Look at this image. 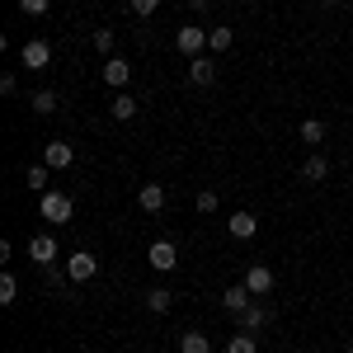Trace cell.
Listing matches in <instances>:
<instances>
[{"mask_svg":"<svg viewBox=\"0 0 353 353\" xmlns=\"http://www.w3.org/2000/svg\"><path fill=\"white\" fill-rule=\"evenodd\" d=\"M38 217L43 221H52V226H66V221L76 217V203H71V198H66V193H43V198H38Z\"/></svg>","mask_w":353,"mask_h":353,"instance_id":"6da1fadb","label":"cell"},{"mask_svg":"<svg viewBox=\"0 0 353 353\" xmlns=\"http://www.w3.org/2000/svg\"><path fill=\"white\" fill-rule=\"evenodd\" d=\"M99 273V259L90 254V250H76V254H66V278L71 283H90Z\"/></svg>","mask_w":353,"mask_h":353,"instance_id":"7a4b0ae2","label":"cell"},{"mask_svg":"<svg viewBox=\"0 0 353 353\" xmlns=\"http://www.w3.org/2000/svg\"><path fill=\"white\" fill-rule=\"evenodd\" d=\"M146 259H151V269H161V273L179 269V245H174V241H151Z\"/></svg>","mask_w":353,"mask_h":353,"instance_id":"3957f363","label":"cell"},{"mask_svg":"<svg viewBox=\"0 0 353 353\" xmlns=\"http://www.w3.org/2000/svg\"><path fill=\"white\" fill-rule=\"evenodd\" d=\"M19 61H24L28 71H43V66H48V61H52V48H48V43H43V38H28L24 48H19Z\"/></svg>","mask_w":353,"mask_h":353,"instance_id":"277c9868","label":"cell"},{"mask_svg":"<svg viewBox=\"0 0 353 353\" xmlns=\"http://www.w3.org/2000/svg\"><path fill=\"white\" fill-rule=\"evenodd\" d=\"M174 43H179V52L193 61V57L208 52V28H179V38H174Z\"/></svg>","mask_w":353,"mask_h":353,"instance_id":"5b68a950","label":"cell"},{"mask_svg":"<svg viewBox=\"0 0 353 353\" xmlns=\"http://www.w3.org/2000/svg\"><path fill=\"white\" fill-rule=\"evenodd\" d=\"M57 254H61V250H57L52 236H33V241H28V259H33V264H43V269H52Z\"/></svg>","mask_w":353,"mask_h":353,"instance_id":"8992f818","label":"cell"},{"mask_svg":"<svg viewBox=\"0 0 353 353\" xmlns=\"http://www.w3.org/2000/svg\"><path fill=\"white\" fill-rule=\"evenodd\" d=\"M71 161H76V146H71V141H48V146H43V165H48V170H66Z\"/></svg>","mask_w":353,"mask_h":353,"instance_id":"52a82bcc","label":"cell"},{"mask_svg":"<svg viewBox=\"0 0 353 353\" xmlns=\"http://www.w3.org/2000/svg\"><path fill=\"white\" fill-rule=\"evenodd\" d=\"M189 81L193 85H217V57H193L189 61Z\"/></svg>","mask_w":353,"mask_h":353,"instance_id":"ba28073f","label":"cell"},{"mask_svg":"<svg viewBox=\"0 0 353 353\" xmlns=\"http://www.w3.org/2000/svg\"><path fill=\"white\" fill-rule=\"evenodd\" d=\"M226 231H231L236 241H254V231H259V217H254V212H231V217H226Z\"/></svg>","mask_w":353,"mask_h":353,"instance_id":"9c48e42d","label":"cell"},{"mask_svg":"<svg viewBox=\"0 0 353 353\" xmlns=\"http://www.w3.org/2000/svg\"><path fill=\"white\" fill-rule=\"evenodd\" d=\"M231 321H236V330H245V334H254V330H264V325H269V311L250 301V306H245L241 316H231Z\"/></svg>","mask_w":353,"mask_h":353,"instance_id":"30bf717a","label":"cell"},{"mask_svg":"<svg viewBox=\"0 0 353 353\" xmlns=\"http://www.w3.org/2000/svg\"><path fill=\"white\" fill-rule=\"evenodd\" d=\"M128 81H132V66H128L123 57H109V61H104V85H109V90H123Z\"/></svg>","mask_w":353,"mask_h":353,"instance_id":"8fae6325","label":"cell"},{"mask_svg":"<svg viewBox=\"0 0 353 353\" xmlns=\"http://www.w3.org/2000/svg\"><path fill=\"white\" fill-rule=\"evenodd\" d=\"M250 301H254V292H250L245 283H241V288H226V292H221V306H226V316H241Z\"/></svg>","mask_w":353,"mask_h":353,"instance_id":"7c38bea8","label":"cell"},{"mask_svg":"<svg viewBox=\"0 0 353 353\" xmlns=\"http://www.w3.org/2000/svg\"><path fill=\"white\" fill-rule=\"evenodd\" d=\"M245 288L259 297V292H273V269H264V264H250V273H245Z\"/></svg>","mask_w":353,"mask_h":353,"instance_id":"4fadbf2b","label":"cell"},{"mask_svg":"<svg viewBox=\"0 0 353 353\" xmlns=\"http://www.w3.org/2000/svg\"><path fill=\"white\" fill-rule=\"evenodd\" d=\"M137 109H141V99H137V94H128V90H118V94H113V104H109V113H113V118H123V123H128V118H137Z\"/></svg>","mask_w":353,"mask_h":353,"instance_id":"5bb4252c","label":"cell"},{"mask_svg":"<svg viewBox=\"0 0 353 353\" xmlns=\"http://www.w3.org/2000/svg\"><path fill=\"white\" fill-rule=\"evenodd\" d=\"M179 353H212V339L203 330H184L179 334Z\"/></svg>","mask_w":353,"mask_h":353,"instance_id":"9a60e30c","label":"cell"},{"mask_svg":"<svg viewBox=\"0 0 353 353\" xmlns=\"http://www.w3.org/2000/svg\"><path fill=\"white\" fill-rule=\"evenodd\" d=\"M231 43H236V33L226 24H217V28H208V52L217 57V52H231Z\"/></svg>","mask_w":353,"mask_h":353,"instance_id":"2e32d148","label":"cell"},{"mask_svg":"<svg viewBox=\"0 0 353 353\" xmlns=\"http://www.w3.org/2000/svg\"><path fill=\"white\" fill-rule=\"evenodd\" d=\"M137 203H141V212H161V208H165V189H161V184H141Z\"/></svg>","mask_w":353,"mask_h":353,"instance_id":"e0dca14e","label":"cell"},{"mask_svg":"<svg viewBox=\"0 0 353 353\" xmlns=\"http://www.w3.org/2000/svg\"><path fill=\"white\" fill-rule=\"evenodd\" d=\"M301 179H306V184H321V179H330V161H325V156H311V161L301 165Z\"/></svg>","mask_w":353,"mask_h":353,"instance_id":"ac0fdd59","label":"cell"},{"mask_svg":"<svg viewBox=\"0 0 353 353\" xmlns=\"http://www.w3.org/2000/svg\"><path fill=\"white\" fill-rule=\"evenodd\" d=\"M297 137L306 141V146H321V141H325V123H321V118H306V123L297 128Z\"/></svg>","mask_w":353,"mask_h":353,"instance_id":"d6986e66","label":"cell"},{"mask_svg":"<svg viewBox=\"0 0 353 353\" xmlns=\"http://www.w3.org/2000/svg\"><path fill=\"white\" fill-rule=\"evenodd\" d=\"M28 109L33 113H57V90H33V94H28Z\"/></svg>","mask_w":353,"mask_h":353,"instance_id":"ffe728a7","label":"cell"},{"mask_svg":"<svg viewBox=\"0 0 353 353\" xmlns=\"http://www.w3.org/2000/svg\"><path fill=\"white\" fill-rule=\"evenodd\" d=\"M170 301H174V292H170V288H151V292H146V306H151L156 316H165V311H170Z\"/></svg>","mask_w":353,"mask_h":353,"instance_id":"44dd1931","label":"cell"},{"mask_svg":"<svg viewBox=\"0 0 353 353\" xmlns=\"http://www.w3.org/2000/svg\"><path fill=\"white\" fill-rule=\"evenodd\" d=\"M28 193H48V165H28Z\"/></svg>","mask_w":353,"mask_h":353,"instance_id":"7402d4cb","label":"cell"},{"mask_svg":"<svg viewBox=\"0 0 353 353\" xmlns=\"http://www.w3.org/2000/svg\"><path fill=\"white\" fill-rule=\"evenodd\" d=\"M14 297H19V283H14V273H0V306H10Z\"/></svg>","mask_w":353,"mask_h":353,"instance_id":"603a6c76","label":"cell"},{"mask_svg":"<svg viewBox=\"0 0 353 353\" xmlns=\"http://www.w3.org/2000/svg\"><path fill=\"white\" fill-rule=\"evenodd\" d=\"M128 5H132V14H137V19H151V14L161 10V0H128Z\"/></svg>","mask_w":353,"mask_h":353,"instance_id":"cb8c5ba5","label":"cell"},{"mask_svg":"<svg viewBox=\"0 0 353 353\" xmlns=\"http://www.w3.org/2000/svg\"><path fill=\"white\" fill-rule=\"evenodd\" d=\"M226 353H254V334H236V339H231V344H226Z\"/></svg>","mask_w":353,"mask_h":353,"instance_id":"d4e9b609","label":"cell"},{"mask_svg":"<svg viewBox=\"0 0 353 353\" xmlns=\"http://www.w3.org/2000/svg\"><path fill=\"white\" fill-rule=\"evenodd\" d=\"M94 52H113V28H94Z\"/></svg>","mask_w":353,"mask_h":353,"instance_id":"484cf974","label":"cell"},{"mask_svg":"<svg viewBox=\"0 0 353 353\" xmlns=\"http://www.w3.org/2000/svg\"><path fill=\"white\" fill-rule=\"evenodd\" d=\"M19 10H24V14H48L52 0H19Z\"/></svg>","mask_w":353,"mask_h":353,"instance_id":"4316f807","label":"cell"},{"mask_svg":"<svg viewBox=\"0 0 353 353\" xmlns=\"http://www.w3.org/2000/svg\"><path fill=\"white\" fill-rule=\"evenodd\" d=\"M198 212H217V193H212V189L198 193Z\"/></svg>","mask_w":353,"mask_h":353,"instance_id":"83f0119b","label":"cell"},{"mask_svg":"<svg viewBox=\"0 0 353 353\" xmlns=\"http://www.w3.org/2000/svg\"><path fill=\"white\" fill-rule=\"evenodd\" d=\"M0 94L14 99V94H19V81H14V76H0Z\"/></svg>","mask_w":353,"mask_h":353,"instance_id":"f1b7e54d","label":"cell"},{"mask_svg":"<svg viewBox=\"0 0 353 353\" xmlns=\"http://www.w3.org/2000/svg\"><path fill=\"white\" fill-rule=\"evenodd\" d=\"M208 5H212V0H193V10H208Z\"/></svg>","mask_w":353,"mask_h":353,"instance_id":"f546056e","label":"cell"},{"mask_svg":"<svg viewBox=\"0 0 353 353\" xmlns=\"http://www.w3.org/2000/svg\"><path fill=\"white\" fill-rule=\"evenodd\" d=\"M316 5H339V0H316Z\"/></svg>","mask_w":353,"mask_h":353,"instance_id":"4dcf8cb0","label":"cell"},{"mask_svg":"<svg viewBox=\"0 0 353 353\" xmlns=\"http://www.w3.org/2000/svg\"><path fill=\"white\" fill-rule=\"evenodd\" d=\"M349 353H353V344H349Z\"/></svg>","mask_w":353,"mask_h":353,"instance_id":"1f68e13d","label":"cell"}]
</instances>
